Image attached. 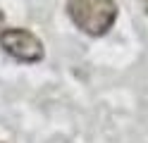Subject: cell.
Here are the masks:
<instances>
[{
  "instance_id": "cell-1",
  "label": "cell",
  "mask_w": 148,
  "mask_h": 143,
  "mask_svg": "<svg viewBox=\"0 0 148 143\" xmlns=\"http://www.w3.org/2000/svg\"><path fill=\"white\" fill-rule=\"evenodd\" d=\"M67 14L72 24L86 36H105L117 22L115 0H67Z\"/></svg>"
},
{
  "instance_id": "cell-2",
  "label": "cell",
  "mask_w": 148,
  "mask_h": 143,
  "mask_svg": "<svg viewBox=\"0 0 148 143\" xmlns=\"http://www.w3.org/2000/svg\"><path fill=\"white\" fill-rule=\"evenodd\" d=\"M0 48L17 62H24V64H36L43 60V43L41 38L36 36L29 29H3L0 31Z\"/></svg>"
},
{
  "instance_id": "cell-3",
  "label": "cell",
  "mask_w": 148,
  "mask_h": 143,
  "mask_svg": "<svg viewBox=\"0 0 148 143\" xmlns=\"http://www.w3.org/2000/svg\"><path fill=\"white\" fill-rule=\"evenodd\" d=\"M146 3H148V0H146Z\"/></svg>"
}]
</instances>
